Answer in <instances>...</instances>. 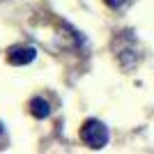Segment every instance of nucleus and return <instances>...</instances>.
Listing matches in <instances>:
<instances>
[{
	"instance_id": "1",
	"label": "nucleus",
	"mask_w": 154,
	"mask_h": 154,
	"mask_svg": "<svg viewBox=\"0 0 154 154\" xmlns=\"http://www.w3.org/2000/svg\"><path fill=\"white\" fill-rule=\"evenodd\" d=\"M81 138L92 149H101L108 143V127L103 122H99V120H88L81 129Z\"/></svg>"
},
{
	"instance_id": "2",
	"label": "nucleus",
	"mask_w": 154,
	"mask_h": 154,
	"mask_svg": "<svg viewBox=\"0 0 154 154\" xmlns=\"http://www.w3.org/2000/svg\"><path fill=\"white\" fill-rule=\"evenodd\" d=\"M35 58H37V51L32 46H14V48H9V55H7V60L12 64H28Z\"/></svg>"
},
{
	"instance_id": "3",
	"label": "nucleus",
	"mask_w": 154,
	"mask_h": 154,
	"mask_svg": "<svg viewBox=\"0 0 154 154\" xmlns=\"http://www.w3.org/2000/svg\"><path fill=\"white\" fill-rule=\"evenodd\" d=\"M30 113L35 117H39V120H42V117H48L51 115V103L46 101V99H42V97H35L30 101Z\"/></svg>"
},
{
	"instance_id": "4",
	"label": "nucleus",
	"mask_w": 154,
	"mask_h": 154,
	"mask_svg": "<svg viewBox=\"0 0 154 154\" xmlns=\"http://www.w3.org/2000/svg\"><path fill=\"white\" fill-rule=\"evenodd\" d=\"M127 0H106V5L108 7H113V9H117V7H122Z\"/></svg>"
},
{
	"instance_id": "5",
	"label": "nucleus",
	"mask_w": 154,
	"mask_h": 154,
	"mask_svg": "<svg viewBox=\"0 0 154 154\" xmlns=\"http://www.w3.org/2000/svg\"><path fill=\"white\" fill-rule=\"evenodd\" d=\"M0 134H2V122H0Z\"/></svg>"
}]
</instances>
